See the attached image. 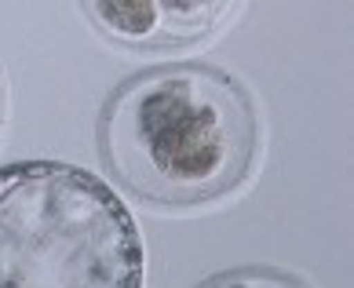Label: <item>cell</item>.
<instances>
[{
	"mask_svg": "<svg viewBox=\"0 0 354 288\" xmlns=\"http://www.w3.org/2000/svg\"><path fill=\"white\" fill-rule=\"evenodd\" d=\"M198 288H314L299 273L274 270V267H238V270H223L216 278H208Z\"/></svg>",
	"mask_w": 354,
	"mask_h": 288,
	"instance_id": "cell-4",
	"label": "cell"
},
{
	"mask_svg": "<svg viewBox=\"0 0 354 288\" xmlns=\"http://www.w3.org/2000/svg\"><path fill=\"white\" fill-rule=\"evenodd\" d=\"M99 150L132 198L157 208H201L252 179L263 128L234 73L172 62L117 84L99 117Z\"/></svg>",
	"mask_w": 354,
	"mask_h": 288,
	"instance_id": "cell-1",
	"label": "cell"
},
{
	"mask_svg": "<svg viewBox=\"0 0 354 288\" xmlns=\"http://www.w3.org/2000/svg\"><path fill=\"white\" fill-rule=\"evenodd\" d=\"M0 288H147V241L132 208L88 168L4 164Z\"/></svg>",
	"mask_w": 354,
	"mask_h": 288,
	"instance_id": "cell-2",
	"label": "cell"
},
{
	"mask_svg": "<svg viewBox=\"0 0 354 288\" xmlns=\"http://www.w3.org/2000/svg\"><path fill=\"white\" fill-rule=\"evenodd\" d=\"M81 11L95 22V30L124 48H190L208 41L234 4L219 0H95L81 4Z\"/></svg>",
	"mask_w": 354,
	"mask_h": 288,
	"instance_id": "cell-3",
	"label": "cell"
},
{
	"mask_svg": "<svg viewBox=\"0 0 354 288\" xmlns=\"http://www.w3.org/2000/svg\"><path fill=\"white\" fill-rule=\"evenodd\" d=\"M0 128H4V77H0Z\"/></svg>",
	"mask_w": 354,
	"mask_h": 288,
	"instance_id": "cell-5",
	"label": "cell"
}]
</instances>
